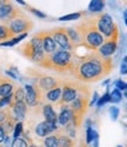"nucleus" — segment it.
<instances>
[{"label": "nucleus", "mask_w": 127, "mask_h": 147, "mask_svg": "<svg viewBox=\"0 0 127 147\" xmlns=\"http://www.w3.org/2000/svg\"><path fill=\"white\" fill-rule=\"evenodd\" d=\"M13 99H14V102L17 101H25V90L24 88H18L16 91V93L13 94Z\"/></svg>", "instance_id": "obj_28"}, {"label": "nucleus", "mask_w": 127, "mask_h": 147, "mask_svg": "<svg viewBox=\"0 0 127 147\" xmlns=\"http://www.w3.org/2000/svg\"><path fill=\"white\" fill-rule=\"evenodd\" d=\"M30 11L32 12L33 14H35L36 17H39V18H41V19H45V18H46V14H45V13H43V12H40V11H38V9L30 8Z\"/></svg>", "instance_id": "obj_36"}, {"label": "nucleus", "mask_w": 127, "mask_h": 147, "mask_svg": "<svg viewBox=\"0 0 127 147\" xmlns=\"http://www.w3.org/2000/svg\"><path fill=\"white\" fill-rule=\"evenodd\" d=\"M98 99H99V95H98L97 92H94V93H93V98H92V100H91V102H90V106H93L94 104H97Z\"/></svg>", "instance_id": "obj_38"}, {"label": "nucleus", "mask_w": 127, "mask_h": 147, "mask_svg": "<svg viewBox=\"0 0 127 147\" xmlns=\"http://www.w3.org/2000/svg\"><path fill=\"white\" fill-rule=\"evenodd\" d=\"M5 138H6V133H5L4 128H3V126L0 125V144H1V142H4Z\"/></svg>", "instance_id": "obj_37"}, {"label": "nucleus", "mask_w": 127, "mask_h": 147, "mask_svg": "<svg viewBox=\"0 0 127 147\" xmlns=\"http://www.w3.org/2000/svg\"><path fill=\"white\" fill-rule=\"evenodd\" d=\"M81 17V13L80 12H77V13H72V14H67V16H63V17H60L59 20L60 21H72V20H77Z\"/></svg>", "instance_id": "obj_27"}, {"label": "nucleus", "mask_w": 127, "mask_h": 147, "mask_svg": "<svg viewBox=\"0 0 127 147\" xmlns=\"http://www.w3.org/2000/svg\"><path fill=\"white\" fill-rule=\"evenodd\" d=\"M121 99H122V94H121V91H119L118 88H114L109 93V102L118 104L121 101Z\"/></svg>", "instance_id": "obj_24"}, {"label": "nucleus", "mask_w": 127, "mask_h": 147, "mask_svg": "<svg viewBox=\"0 0 127 147\" xmlns=\"http://www.w3.org/2000/svg\"><path fill=\"white\" fill-rule=\"evenodd\" d=\"M38 84H39L40 90H44V91H49V90L59 86L58 81L52 77H43L39 79V82Z\"/></svg>", "instance_id": "obj_16"}, {"label": "nucleus", "mask_w": 127, "mask_h": 147, "mask_svg": "<svg viewBox=\"0 0 127 147\" xmlns=\"http://www.w3.org/2000/svg\"><path fill=\"white\" fill-rule=\"evenodd\" d=\"M79 147H90V146H88V145H87L86 142L81 141V142H80V146H79Z\"/></svg>", "instance_id": "obj_43"}, {"label": "nucleus", "mask_w": 127, "mask_h": 147, "mask_svg": "<svg viewBox=\"0 0 127 147\" xmlns=\"http://www.w3.org/2000/svg\"><path fill=\"white\" fill-rule=\"evenodd\" d=\"M107 102H109V92H106L103 96L99 98L98 101H97V105H98V107H101V106H104Z\"/></svg>", "instance_id": "obj_31"}, {"label": "nucleus", "mask_w": 127, "mask_h": 147, "mask_svg": "<svg viewBox=\"0 0 127 147\" xmlns=\"http://www.w3.org/2000/svg\"><path fill=\"white\" fill-rule=\"evenodd\" d=\"M27 35H28V34H27V32L21 33L20 35L14 36L13 39H11V40H8V41H3V42H0V46H4V47H11V46H14V45L19 44L21 40H24Z\"/></svg>", "instance_id": "obj_19"}, {"label": "nucleus", "mask_w": 127, "mask_h": 147, "mask_svg": "<svg viewBox=\"0 0 127 147\" xmlns=\"http://www.w3.org/2000/svg\"><path fill=\"white\" fill-rule=\"evenodd\" d=\"M95 139H99V133L93 129V127H87L86 131V144L91 145Z\"/></svg>", "instance_id": "obj_23"}, {"label": "nucleus", "mask_w": 127, "mask_h": 147, "mask_svg": "<svg viewBox=\"0 0 127 147\" xmlns=\"http://www.w3.org/2000/svg\"><path fill=\"white\" fill-rule=\"evenodd\" d=\"M119 113H120V111H119L118 107H116V106L109 107V114H111L112 120H117L118 117H119Z\"/></svg>", "instance_id": "obj_33"}, {"label": "nucleus", "mask_w": 127, "mask_h": 147, "mask_svg": "<svg viewBox=\"0 0 127 147\" xmlns=\"http://www.w3.org/2000/svg\"><path fill=\"white\" fill-rule=\"evenodd\" d=\"M116 88H118L119 91H126L127 90V82H125L121 79H118L116 81Z\"/></svg>", "instance_id": "obj_35"}, {"label": "nucleus", "mask_w": 127, "mask_h": 147, "mask_svg": "<svg viewBox=\"0 0 127 147\" xmlns=\"http://www.w3.org/2000/svg\"><path fill=\"white\" fill-rule=\"evenodd\" d=\"M79 88L74 86L72 84H65L62 87V93H61V102L62 104H71L75 98L79 95Z\"/></svg>", "instance_id": "obj_9"}, {"label": "nucleus", "mask_w": 127, "mask_h": 147, "mask_svg": "<svg viewBox=\"0 0 127 147\" xmlns=\"http://www.w3.org/2000/svg\"><path fill=\"white\" fill-rule=\"evenodd\" d=\"M81 42L90 50L97 51L104 44V36L97 28V20H87L77 27Z\"/></svg>", "instance_id": "obj_2"}, {"label": "nucleus", "mask_w": 127, "mask_h": 147, "mask_svg": "<svg viewBox=\"0 0 127 147\" xmlns=\"http://www.w3.org/2000/svg\"><path fill=\"white\" fill-rule=\"evenodd\" d=\"M12 35H13V34L11 33V31H9V28H8V27L0 25V41L3 42L4 40L8 39L9 36H12Z\"/></svg>", "instance_id": "obj_26"}, {"label": "nucleus", "mask_w": 127, "mask_h": 147, "mask_svg": "<svg viewBox=\"0 0 127 147\" xmlns=\"http://www.w3.org/2000/svg\"><path fill=\"white\" fill-rule=\"evenodd\" d=\"M124 16H127V8L124 11Z\"/></svg>", "instance_id": "obj_48"}, {"label": "nucleus", "mask_w": 127, "mask_h": 147, "mask_svg": "<svg viewBox=\"0 0 127 147\" xmlns=\"http://www.w3.org/2000/svg\"><path fill=\"white\" fill-rule=\"evenodd\" d=\"M111 58H104L99 53L82 57L79 63H74L72 73L81 81H98L112 71Z\"/></svg>", "instance_id": "obj_1"}, {"label": "nucleus", "mask_w": 127, "mask_h": 147, "mask_svg": "<svg viewBox=\"0 0 127 147\" xmlns=\"http://www.w3.org/2000/svg\"><path fill=\"white\" fill-rule=\"evenodd\" d=\"M51 34H52L57 46H59L61 50L71 51L73 48V46L68 39V35L66 33V28H54L53 31H51Z\"/></svg>", "instance_id": "obj_7"}, {"label": "nucleus", "mask_w": 127, "mask_h": 147, "mask_svg": "<svg viewBox=\"0 0 127 147\" xmlns=\"http://www.w3.org/2000/svg\"><path fill=\"white\" fill-rule=\"evenodd\" d=\"M16 1H17V3H19L20 5H24V6H26V3H25L24 0H16Z\"/></svg>", "instance_id": "obj_42"}, {"label": "nucleus", "mask_w": 127, "mask_h": 147, "mask_svg": "<svg viewBox=\"0 0 127 147\" xmlns=\"http://www.w3.org/2000/svg\"><path fill=\"white\" fill-rule=\"evenodd\" d=\"M124 20H125V24H126V26H127V16H124Z\"/></svg>", "instance_id": "obj_45"}, {"label": "nucleus", "mask_w": 127, "mask_h": 147, "mask_svg": "<svg viewBox=\"0 0 127 147\" xmlns=\"http://www.w3.org/2000/svg\"><path fill=\"white\" fill-rule=\"evenodd\" d=\"M12 91H13V85L11 82H7V81L0 82V98L12 94Z\"/></svg>", "instance_id": "obj_20"}, {"label": "nucleus", "mask_w": 127, "mask_h": 147, "mask_svg": "<svg viewBox=\"0 0 127 147\" xmlns=\"http://www.w3.org/2000/svg\"><path fill=\"white\" fill-rule=\"evenodd\" d=\"M22 122L19 121L18 124L14 126V132H13V139H17V138H20L21 133H22Z\"/></svg>", "instance_id": "obj_32"}, {"label": "nucleus", "mask_w": 127, "mask_h": 147, "mask_svg": "<svg viewBox=\"0 0 127 147\" xmlns=\"http://www.w3.org/2000/svg\"><path fill=\"white\" fill-rule=\"evenodd\" d=\"M17 8H14V6L6 3L5 5H3L0 7V20H7V19H12L14 18L16 19V14H17Z\"/></svg>", "instance_id": "obj_14"}, {"label": "nucleus", "mask_w": 127, "mask_h": 147, "mask_svg": "<svg viewBox=\"0 0 127 147\" xmlns=\"http://www.w3.org/2000/svg\"><path fill=\"white\" fill-rule=\"evenodd\" d=\"M25 102L31 107H34L39 104V90L33 87L32 85H26L25 86Z\"/></svg>", "instance_id": "obj_11"}, {"label": "nucleus", "mask_w": 127, "mask_h": 147, "mask_svg": "<svg viewBox=\"0 0 127 147\" xmlns=\"http://www.w3.org/2000/svg\"><path fill=\"white\" fill-rule=\"evenodd\" d=\"M61 93H62V88L60 86H57V87H54L52 90L47 91L46 98H47V100L51 101V102H57L61 98Z\"/></svg>", "instance_id": "obj_18"}, {"label": "nucleus", "mask_w": 127, "mask_h": 147, "mask_svg": "<svg viewBox=\"0 0 127 147\" xmlns=\"http://www.w3.org/2000/svg\"><path fill=\"white\" fill-rule=\"evenodd\" d=\"M58 129V122H52V121H43L40 124H38L35 127V134L38 137H47L48 134L53 133Z\"/></svg>", "instance_id": "obj_10"}, {"label": "nucleus", "mask_w": 127, "mask_h": 147, "mask_svg": "<svg viewBox=\"0 0 127 147\" xmlns=\"http://www.w3.org/2000/svg\"><path fill=\"white\" fill-rule=\"evenodd\" d=\"M11 147H28V145L24 138H17V139H13Z\"/></svg>", "instance_id": "obj_29"}, {"label": "nucleus", "mask_w": 127, "mask_h": 147, "mask_svg": "<svg viewBox=\"0 0 127 147\" xmlns=\"http://www.w3.org/2000/svg\"><path fill=\"white\" fill-rule=\"evenodd\" d=\"M124 96H125L126 99H127V90H126V91H124Z\"/></svg>", "instance_id": "obj_46"}, {"label": "nucleus", "mask_w": 127, "mask_h": 147, "mask_svg": "<svg viewBox=\"0 0 127 147\" xmlns=\"http://www.w3.org/2000/svg\"><path fill=\"white\" fill-rule=\"evenodd\" d=\"M24 54L35 63H43L46 58V53L43 47V36L41 33L33 36L30 42L24 46Z\"/></svg>", "instance_id": "obj_4"}, {"label": "nucleus", "mask_w": 127, "mask_h": 147, "mask_svg": "<svg viewBox=\"0 0 127 147\" xmlns=\"http://www.w3.org/2000/svg\"><path fill=\"white\" fill-rule=\"evenodd\" d=\"M6 119H7V114L3 111V109H0V124H3Z\"/></svg>", "instance_id": "obj_39"}, {"label": "nucleus", "mask_w": 127, "mask_h": 147, "mask_svg": "<svg viewBox=\"0 0 127 147\" xmlns=\"http://www.w3.org/2000/svg\"><path fill=\"white\" fill-rule=\"evenodd\" d=\"M43 114L46 119V121H52V122H58V115L54 111V108L52 105H45L43 107Z\"/></svg>", "instance_id": "obj_17"}, {"label": "nucleus", "mask_w": 127, "mask_h": 147, "mask_svg": "<svg viewBox=\"0 0 127 147\" xmlns=\"http://www.w3.org/2000/svg\"><path fill=\"white\" fill-rule=\"evenodd\" d=\"M72 117H73V112H72L71 107L65 105V106H62L61 112L58 117V122L61 126H66L72 121Z\"/></svg>", "instance_id": "obj_15"}, {"label": "nucleus", "mask_w": 127, "mask_h": 147, "mask_svg": "<svg viewBox=\"0 0 127 147\" xmlns=\"http://www.w3.org/2000/svg\"><path fill=\"white\" fill-rule=\"evenodd\" d=\"M27 111V106L25 101H17L12 105V112H13V119L14 120H22L25 119Z\"/></svg>", "instance_id": "obj_13"}, {"label": "nucleus", "mask_w": 127, "mask_h": 147, "mask_svg": "<svg viewBox=\"0 0 127 147\" xmlns=\"http://www.w3.org/2000/svg\"><path fill=\"white\" fill-rule=\"evenodd\" d=\"M73 64L74 63L72 61V53L66 50H61V48L53 54L46 55V58L41 63L43 66L47 68H53L58 72L72 71Z\"/></svg>", "instance_id": "obj_3"}, {"label": "nucleus", "mask_w": 127, "mask_h": 147, "mask_svg": "<svg viewBox=\"0 0 127 147\" xmlns=\"http://www.w3.org/2000/svg\"><path fill=\"white\" fill-rule=\"evenodd\" d=\"M109 81H111V80H106V81H105L103 85H108V84H109Z\"/></svg>", "instance_id": "obj_47"}, {"label": "nucleus", "mask_w": 127, "mask_h": 147, "mask_svg": "<svg viewBox=\"0 0 127 147\" xmlns=\"http://www.w3.org/2000/svg\"><path fill=\"white\" fill-rule=\"evenodd\" d=\"M8 28L11 31L12 34H19V33H25L27 32L30 28H32V22L26 19V18H16V19H12Z\"/></svg>", "instance_id": "obj_8"}, {"label": "nucleus", "mask_w": 127, "mask_h": 147, "mask_svg": "<svg viewBox=\"0 0 127 147\" xmlns=\"http://www.w3.org/2000/svg\"><path fill=\"white\" fill-rule=\"evenodd\" d=\"M28 147H38V146H35V145H34V144H32V145H30V146H28Z\"/></svg>", "instance_id": "obj_49"}, {"label": "nucleus", "mask_w": 127, "mask_h": 147, "mask_svg": "<svg viewBox=\"0 0 127 147\" xmlns=\"http://www.w3.org/2000/svg\"><path fill=\"white\" fill-rule=\"evenodd\" d=\"M92 147H99V139H95L93 141V146Z\"/></svg>", "instance_id": "obj_41"}, {"label": "nucleus", "mask_w": 127, "mask_h": 147, "mask_svg": "<svg viewBox=\"0 0 127 147\" xmlns=\"http://www.w3.org/2000/svg\"><path fill=\"white\" fill-rule=\"evenodd\" d=\"M12 99H13V94H9L7 96L0 98V108H3L5 106H8L12 104Z\"/></svg>", "instance_id": "obj_30"}, {"label": "nucleus", "mask_w": 127, "mask_h": 147, "mask_svg": "<svg viewBox=\"0 0 127 147\" xmlns=\"http://www.w3.org/2000/svg\"><path fill=\"white\" fill-rule=\"evenodd\" d=\"M44 145L45 147H58V136H54V134L47 136L44 140Z\"/></svg>", "instance_id": "obj_25"}, {"label": "nucleus", "mask_w": 127, "mask_h": 147, "mask_svg": "<svg viewBox=\"0 0 127 147\" xmlns=\"http://www.w3.org/2000/svg\"><path fill=\"white\" fill-rule=\"evenodd\" d=\"M105 4H104V0H92L90 3V6H88V9L93 13H99V12L103 11Z\"/></svg>", "instance_id": "obj_22"}, {"label": "nucleus", "mask_w": 127, "mask_h": 147, "mask_svg": "<svg viewBox=\"0 0 127 147\" xmlns=\"http://www.w3.org/2000/svg\"><path fill=\"white\" fill-rule=\"evenodd\" d=\"M120 73L122 76L127 74V55H125L121 60V64H120Z\"/></svg>", "instance_id": "obj_34"}, {"label": "nucleus", "mask_w": 127, "mask_h": 147, "mask_svg": "<svg viewBox=\"0 0 127 147\" xmlns=\"http://www.w3.org/2000/svg\"><path fill=\"white\" fill-rule=\"evenodd\" d=\"M6 74H8L9 77H12L13 79H17V74H14V73H12L11 71H6Z\"/></svg>", "instance_id": "obj_40"}, {"label": "nucleus", "mask_w": 127, "mask_h": 147, "mask_svg": "<svg viewBox=\"0 0 127 147\" xmlns=\"http://www.w3.org/2000/svg\"><path fill=\"white\" fill-rule=\"evenodd\" d=\"M126 107H127V106H126Z\"/></svg>", "instance_id": "obj_51"}, {"label": "nucleus", "mask_w": 127, "mask_h": 147, "mask_svg": "<svg viewBox=\"0 0 127 147\" xmlns=\"http://www.w3.org/2000/svg\"><path fill=\"white\" fill-rule=\"evenodd\" d=\"M41 36H43V47L46 55L53 54L57 50V44L51 32H41Z\"/></svg>", "instance_id": "obj_12"}, {"label": "nucleus", "mask_w": 127, "mask_h": 147, "mask_svg": "<svg viewBox=\"0 0 127 147\" xmlns=\"http://www.w3.org/2000/svg\"><path fill=\"white\" fill-rule=\"evenodd\" d=\"M97 28L106 39L111 38L114 34V32L118 30L117 25L113 21V18L108 13H104L99 16V18L97 19Z\"/></svg>", "instance_id": "obj_5"}, {"label": "nucleus", "mask_w": 127, "mask_h": 147, "mask_svg": "<svg viewBox=\"0 0 127 147\" xmlns=\"http://www.w3.org/2000/svg\"><path fill=\"white\" fill-rule=\"evenodd\" d=\"M117 147H124V146H121V145H118V146H117Z\"/></svg>", "instance_id": "obj_50"}, {"label": "nucleus", "mask_w": 127, "mask_h": 147, "mask_svg": "<svg viewBox=\"0 0 127 147\" xmlns=\"http://www.w3.org/2000/svg\"><path fill=\"white\" fill-rule=\"evenodd\" d=\"M6 3H8V1H7V0H0V7H1L3 5H5Z\"/></svg>", "instance_id": "obj_44"}, {"label": "nucleus", "mask_w": 127, "mask_h": 147, "mask_svg": "<svg viewBox=\"0 0 127 147\" xmlns=\"http://www.w3.org/2000/svg\"><path fill=\"white\" fill-rule=\"evenodd\" d=\"M74 141L68 136H58V147H74Z\"/></svg>", "instance_id": "obj_21"}, {"label": "nucleus", "mask_w": 127, "mask_h": 147, "mask_svg": "<svg viewBox=\"0 0 127 147\" xmlns=\"http://www.w3.org/2000/svg\"><path fill=\"white\" fill-rule=\"evenodd\" d=\"M118 38H119V34H118V30H117L111 38H108L106 41H104V44L100 46V48L98 50V53L104 58H111L116 53L117 48H118Z\"/></svg>", "instance_id": "obj_6"}]
</instances>
